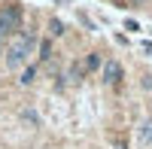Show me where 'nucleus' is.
Returning <instances> with one entry per match:
<instances>
[{
    "instance_id": "obj_1",
    "label": "nucleus",
    "mask_w": 152,
    "mask_h": 149,
    "mask_svg": "<svg viewBox=\"0 0 152 149\" xmlns=\"http://www.w3.org/2000/svg\"><path fill=\"white\" fill-rule=\"evenodd\" d=\"M37 43H40L37 31H34V28H21V31L9 40V46H6V52H3V55H6L3 64H6L9 70H21L24 64H28V58L34 55Z\"/></svg>"
},
{
    "instance_id": "obj_2",
    "label": "nucleus",
    "mask_w": 152,
    "mask_h": 149,
    "mask_svg": "<svg viewBox=\"0 0 152 149\" xmlns=\"http://www.w3.org/2000/svg\"><path fill=\"white\" fill-rule=\"evenodd\" d=\"M21 21H24V12H21V6H15V3H6L3 9H0V43H6V40H12L18 31H21Z\"/></svg>"
},
{
    "instance_id": "obj_3",
    "label": "nucleus",
    "mask_w": 152,
    "mask_h": 149,
    "mask_svg": "<svg viewBox=\"0 0 152 149\" xmlns=\"http://www.w3.org/2000/svg\"><path fill=\"white\" fill-rule=\"evenodd\" d=\"M100 79H104V85H107V88H116V85L125 79V70H122V64L110 58L107 64H104V73H100Z\"/></svg>"
},
{
    "instance_id": "obj_4",
    "label": "nucleus",
    "mask_w": 152,
    "mask_h": 149,
    "mask_svg": "<svg viewBox=\"0 0 152 149\" xmlns=\"http://www.w3.org/2000/svg\"><path fill=\"white\" fill-rule=\"evenodd\" d=\"M137 137H140L143 146H152V119H143L140 128H137Z\"/></svg>"
},
{
    "instance_id": "obj_5",
    "label": "nucleus",
    "mask_w": 152,
    "mask_h": 149,
    "mask_svg": "<svg viewBox=\"0 0 152 149\" xmlns=\"http://www.w3.org/2000/svg\"><path fill=\"white\" fill-rule=\"evenodd\" d=\"M37 52H40V55H37L40 61H49V58H52V55H55V52H52V37H43V40L37 43Z\"/></svg>"
},
{
    "instance_id": "obj_6",
    "label": "nucleus",
    "mask_w": 152,
    "mask_h": 149,
    "mask_svg": "<svg viewBox=\"0 0 152 149\" xmlns=\"http://www.w3.org/2000/svg\"><path fill=\"white\" fill-rule=\"evenodd\" d=\"M18 119L24 122V125H31V128H40V113H37V110H21V113H18Z\"/></svg>"
},
{
    "instance_id": "obj_7",
    "label": "nucleus",
    "mask_w": 152,
    "mask_h": 149,
    "mask_svg": "<svg viewBox=\"0 0 152 149\" xmlns=\"http://www.w3.org/2000/svg\"><path fill=\"white\" fill-rule=\"evenodd\" d=\"M34 79H37V67L34 64H24L21 73H18V82L21 85H34Z\"/></svg>"
},
{
    "instance_id": "obj_8",
    "label": "nucleus",
    "mask_w": 152,
    "mask_h": 149,
    "mask_svg": "<svg viewBox=\"0 0 152 149\" xmlns=\"http://www.w3.org/2000/svg\"><path fill=\"white\" fill-rule=\"evenodd\" d=\"M85 70H88V73L100 70V55H97V52H88V55H85Z\"/></svg>"
},
{
    "instance_id": "obj_9",
    "label": "nucleus",
    "mask_w": 152,
    "mask_h": 149,
    "mask_svg": "<svg viewBox=\"0 0 152 149\" xmlns=\"http://www.w3.org/2000/svg\"><path fill=\"white\" fill-rule=\"evenodd\" d=\"M49 31H52V37H61L64 34V24H61L58 18H49Z\"/></svg>"
},
{
    "instance_id": "obj_10",
    "label": "nucleus",
    "mask_w": 152,
    "mask_h": 149,
    "mask_svg": "<svg viewBox=\"0 0 152 149\" xmlns=\"http://www.w3.org/2000/svg\"><path fill=\"white\" fill-rule=\"evenodd\" d=\"M140 85H143L146 91H152V76H143V82H140Z\"/></svg>"
}]
</instances>
